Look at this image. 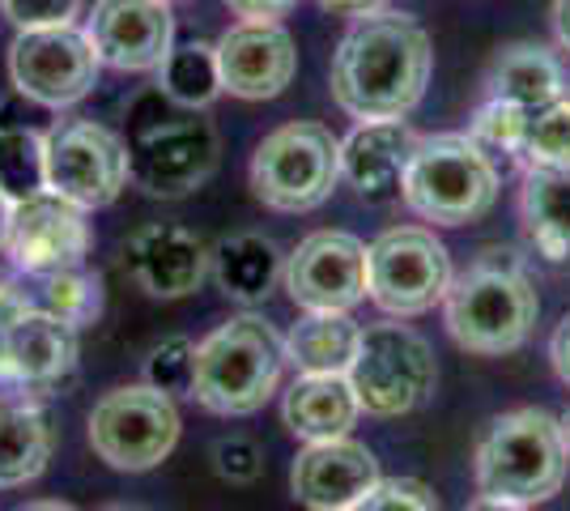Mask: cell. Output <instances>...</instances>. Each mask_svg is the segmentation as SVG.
Listing matches in <instances>:
<instances>
[{
	"instance_id": "obj_29",
	"label": "cell",
	"mask_w": 570,
	"mask_h": 511,
	"mask_svg": "<svg viewBox=\"0 0 570 511\" xmlns=\"http://www.w3.org/2000/svg\"><path fill=\"white\" fill-rule=\"evenodd\" d=\"M39 312L65 320L69 328H86L102 316V282L98 273H86V268H60V273H48L39 277V294L30 298Z\"/></svg>"
},
{
	"instance_id": "obj_2",
	"label": "cell",
	"mask_w": 570,
	"mask_h": 511,
	"mask_svg": "<svg viewBox=\"0 0 570 511\" xmlns=\"http://www.w3.org/2000/svg\"><path fill=\"white\" fill-rule=\"evenodd\" d=\"M537 316H541L537 286L520 252L511 247H485L460 277H452V291L443 298V320L452 341L481 358L520 350L532 337Z\"/></svg>"
},
{
	"instance_id": "obj_40",
	"label": "cell",
	"mask_w": 570,
	"mask_h": 511,
	"mask_svg": "<svg viewBox=\"0 0 570 511\" xmlns=\"http://www.w3.org/2000/svg\"><path fill=\"white\" fill-rule=\"evenodd\" d=\"M464 511H532L523 508V503H507V499H490V494H481L476 503H469Z\"/></svg>"
},
{
	"instance_id": "obj_17",
	"label": "cell",
	"mask_w": 570,
	"mask_h": 511,
	"mask_svg": "<svg viewBox=\"0 0 570 511\" xmlns=\"http://www.w3.org/2000/svg\"><path fill=\"white\" fill-rule=\"evenodd\" d=\"M124 273L149 298H188L209 273V247L179 222H145L124 244Z\"/></svg>"
},
{
	"instance_id": "obj_32",
	"label": "cell",
	"mask_w": 570,
	"mask_h": 511,
	"mask_svg": "<svg viewBox=\"0 0 570 511\" xmlns=\"http://www.w3.org/2000/svg\"><path fill=\"white\" fill-rule=\"evenodd\" d=\"M145 384L167 392L170 401L191 396V389H196V345L188 337H170L163 345H154L145 358Z\"/></svg>"
},
{
	"instance_id": "obj_12",
	"label": "cell",
	"mask_w": 570,
	"mask_h": 511,
	"mask_svg": "<svg viewBox=\"0 0 570 511\" xmlns=\"http://www.w3.org/2000/svg\"><path fill=\"white\" fill-rule=\"evenodd\" d=\"M128 146L95 120H60L48 132V188L81 209H102L128 188Z\"/></svg>"
},
{
	"instance_id": "obj_11",
	"label": "cell",
	"mask_w": 570,
	"mask_h": 511,
	"mask_svg": "<svg viewBox=\"0 0 570 511\" xmlns=\"http://www.w3.org/2000/svg\"><path fill=\"white\" fill-rule=\"evenodd\" d=\"M9 81L22 98L60 111L98 86V56L77 26L18 30L9 48Z\"/></svg>"
},
{
	"instance_id": "obj_5",
	"label": "cell",
	"mask_w": 570,
	"mask_h": 511,
	"mask_svg": "<svg viewBox=\"0 0 570 511\" xmlns=\"http://www.w3.org/2000/svg\"><path fill=\"white\" fill-rule=\"evenodd\" d=\"M401 200L434 226L481 222L499 200V163L469 132L422 137L404 170Z\"/></svg>"
},
{
	"instance_id": "obj_35",
	"label": "cell",
	"mask_w": 570,
	"mask_h": 511,
	"mask_svg": "<svg viewBox=\"0 0 570 511\" xmlns=\"http://www.w3.org/2000/svg\"><path fill=\"white\" fill-rule=\"evenodd\" d=\"M86 0H0L4 18L18 30H43V26H72Z\"/></svg>"
},
{
	"instance_id": "obj_38",
	"label": "cell",
	"mask_w": 570,
	"mask_h": 511,
	"mask_svg": "<svg viewBox=\"0 0 570 511\" xmlns=\"http://www.w3.org/2000/svg\"><path fill=\"white\" fill-rule=\"evenodd\" d=\"M324 13H336V18H366V13H380L387 9V0H315Z\"/></svg>"
},
{
	"instance_id": "obj_23",
	"label": "cell",
	"mask_w": 570,
	"mask_h": 511,
	"mask_svg": "<svg viewBox=\"0 0 570 511\" xmlns=\"http://www.w3.org/2000/svg\"><path fill=\"white\" fill-rule=\"evenodd\" d=\"M56 431L39 401L0 396V490L35 482L51 461Z\"/></svg>"
},
{
	"instance_id": "obj_27",
	"label": "cell",
	"mask_w": 570,
	"mask_h": 511,
	"mask_svg": "<svg viewBox=\"0 0 570 511\" xmlns=\"http://www.w3.org/2000/svg\"><path fill=\"white\" fill-rule=\"evenodd\" d=\"M0 193L13 205L48 193V132L22 120H0Z\"/></svg>"
},
{
	"instance_id": "obj_34",
	"label": "cell",
	"mask_w": 570,
	"mask_h": 511,
	"mask_svg": "<svg viewBox=\"0 0 570 511\" xmlns=\"http://www.w3.org/2000/svg\"><path fill=\"white\" fill-rule=\"evenodd\" d=\"M214 469L217 478L235 482V487H247L264 473V452L256 439L247 435H226L214 443Z\"/></svg>"
},
{
	"instance_id": "obj_33",
	"label": "cell",
	"mask_w": 570,
	"mask_h": 511,
	"mask_svg": "<svg viewBox=\"0 0 570 511\" xmlns=\"http://www.w3.org/2000/svg\"><path fill=\"white\" fill-rule=\"evenodd\" d=\"M350 511H443L439 494L417 478H383L362 503Z\"/></svg>"
},
{
	"instance_id": "obj_39",
	"label": "cell",
	"mask_w": 570,
	"mask_h": 511,
	"mask_svg": "<svg viewBox=\"0 0 570 511\" xmlns=\"http://www.w3.org/2000/svg\"><path fill=\"white\" fill-rule=\"evenodd\" d=\"M553 35H558V43L570 51V0H553Z\"/></svg>"
},
{
	"instance_id": "obj_28",
	"label": "cell",
	"mask_w": 570,
	"mask_h": 511,
	"mask_svg": "<svg viewBox=\"0 0 570 511\" xmlns=\"http://www.w3.org/2000/svg\"><path fill=\"white\" fill-rule=\"evenodd\" d=\"M158 90L184 107V111H200L222 95V73H217V43H179L158 69Z\"/></svg>"
},
{
	"instance_id": "obj_20",
	"label": "cell",
	"mask_w": 570,
	"mask_h": 511,
	"mask_svg": "<svg viewBox=\"0 0 570 511\" xmlns=\"http://www.w3.org/2000/svg\"><path fill=\"white\" fill-rule=\"evenodd\" d=\"M417 141L422 137L404 120H362L341 141V179H350V188L371 205L396 200Z\"/></svg>"
},
{
	"instance_id": "obj_31",
	"label": "cell",
	"mask_w": 570,
	"mask_h": 511,
	"mask_svg": "<svg viewBox=\"0 0 570 511\" xmlns=\"http://www.w3.org/2000/svg\"><path fill=\"white\" fill-rule=\"evenodd\" d=\"M528 120H532V111H528V107H515V102L490 98V102L473 116L469 137H473L476 146L485 149L490 158H494V154H511V158H520L523 137H528Z\"/></svg>"
},
{
	"instance_id": "obj_30",
	"label": "cell",
	"mask_w": 570,
	"mask_h": 511,
	"mask_svg": "<svg viewBox=\"0 0 570 511\" xmlns=\"http://www.w3.org/2000/svg\"><path fill=\"white\" fill-rule=\"evenodd\" d=\"M520 163L528 167H570V98L532 111Z\"/></svg>"
},
{
	"instance_id": "obj_25",
	"label": "cell",
	"mask_w": 570,
	"mask_h": 511,
	"mask_svg": "<svg viewBox=\"0 0 570 511\" xmlns=\"http://www.w3.org/2000/svg\"><path fill=\"white\" fill-rule=\"evenodd\" d=\"M520 214L532 247L546 261L570 256V167H528Z\"/></svg>"
},
{
	"instance_id": "obj_8",
	"label": "cell",
	"mask_w": 570,
	"mask_h": 511,
	"mask_svg": "<svg viewBox=\"0 0 570 511\" xmlns=\"http://www.w3.org/2000/svg\"><path fill=\"white\" fill-rule=\"evenodd\" d=\"M452 256L443 239H434L426 226H396L383 230L366 247V282L371 303L396 320L422 316L439 307L452 291Z\"/></svg>"
},
{
	"instance_id": "obj_18",
	"label": "cell",
	"mask_w": 570,
	"mask_h": 511,
	"mask_svg": "<svg viewBox=\"0 0 570 511\" xmlns=\"http://www.w3.org/2000/svg\"><path fill=\"white\" fill-rule=\"evenodd\" d=\"M383 482L380 461L366 443L354 439H324L307 443L289 469L294 499L311 511H350Z\"/></svg>"
},
{
	"instance_id": "obj_44",
	"label": "cell",
	"mask_w": 570,
	"mask_h": 511,
	"mask_svg": "<svg viewBox=\"0 0 570 511\" xmlns=\"http://www.w3.org/2000/svg\"><path fill=\"white\" fill-rule=\"evenodd\" d=\"M167 4H170V0H167Z\"/></svg>"
},
{
	"instance_id": "obj_1",
	"label": "cell",
	"mask_w": 570,
	"mask_h": 511,
	"mask_svg": "<svg viewBox=\"0 0 570 511\" xmlns=\"http://www.w3.org/2000/svg\"><path fill=\"white\" fill-rule=\"evenodd\" d=\"M430 35L409 13H366L333 51V98L354 120H404L430 86Z\"/></svg>"
},
{
	"instance_id": "obj_41",
	"label": "cell",
	"mask_w": 570,
	"mask_h": 511,
	"mask_svg": "<svg viewBox=\"0 0 570 511\" xmlns=\"http://www.w3.org/2000/svg\"><path fill=\"white\" fill-rule=\"evenodd\" d=\"M9 226H13V200L0 193V247L9 244Z\"/></svg>"
},
{
	"instance_id": "obj_24",
	"label": "cell",
	"mask_w": 570,
	"mask_h": 511,
	"mask_svg": "<svg viewBox=\"0 0 570 511\" xmlns=\"http://www.w3.org/2000/svg\"><path fill=\"white\" fill-rule=\"evenodd\" d=\"M362 345V324L350 312H307L285 337V358L298 375H350Z\"/></svg>"
},
{
	"instance_id": "obj_15",
	"label": "cell",
	"mask_w": 570,
	"mask_h": 511,
	"mask_svg": "<svg viewBox=\"0 0 570 511\" xmlns=\"http://www.w3.org/2000/svg\"><path fill=\"white\" fill-rule=\"evenodd\" d=\"M86 39L98 65L119 73L163 69L175 48V18L167 0H95Z\"/></svg>"
},
{
	"instance_id": "obj_19",
	"label": "cell",
	"mask_w": 570,
	"mask_h": 511,
	"mask_svg": "<svg viewBox=\"0 0 570 511\" xmlns=\"http://www.w3.org/2000/svg\"><path fill=\"white\" fill-rule=\"evenodd\" d=\"M222 90L235 98H277L298 73V51L282 22H238L217 39Z\"/></svg>"
},
{
	"instance_id": "obj_22",
	"label": "cell",
	"mask_w": 570,
	"mask_h": 511,
	"mask_svg": "<svg viewBox=\"0 0 570 511\" xmlns=\"http://www.w3.org/2000/svg\"><path fill=\"white\" fill-rule=\"evenodd\" d=\"M567 65L549 48H541V43H511V48H502L499 60L485 73L490 98L515 102V107H528V111H541L549 102L567 98Z\"/></svg>"
},
{
	"instance_id": "obj_43",
	"label": "cell",
	"mask_w": 570,
	"mask_h": 511,
	"mask_svg": "<svg viewBox=\"0 0 570 511\" xmlns=\"http://www.w3.org/2000/svg\"><path fill=\"white\" fill-rule=\"evenodd\" d=\"M558 422H562V439H567V452H570V410L562 417H558Z\"/></svg>"
},
{
	"instance_id": "obj_21",
	"label": "cell",
	"mask_w": 570,
	"mask_h": 511,
	"mask_svg": "<svg viewBox=\"0 0 570 511\" xmlns=\"http://www.w3.org/2000/svg\"><path fill=\"white\" fill-rule=\"evenodd\" d=\"M282 417L289 435L303 443L345 439L362 417L350 375H298L282 401Z\"/></svg>"
},
{
	"instance_id": "obj_7",
	"label": "cell",
	"mask_w": 570,
	"mask_h": 511,
	"mask_svg": "<svg viewBox=\"0 0 570 511\" xmlns=\"http://www.w3.org/2000/svg\"><path fill=\"white\" fill-rule=\"evenodd\" d=\"M350 384L357 392L362 414H413L434 396V384H439L434 350L409 324H396V320L371 324V328H362V345H357V358L350 366Z\"/></svg>"
},
{
	"instance_id": "obj_10",
	"label": "cell",
	"mask_w": 570,
	"mask_h": 511,
	"mask_svg": "<svg viewBox=\"0 0 570 511\" xmlns=\"http://www.w3.org/2000/svg\"><path fill=\"white\" fill-rule=\"evenodd\" d=\"M217 132L196 116H158L128 141V175L149 196H188L217 170Z\"/></svg>"
},
{
	"instance_id": "obj_37",
	"label": "cell",
	"mask_w": 570,
	"mask_h": 511,
	"mask_svg": "<svg viewBox=\"0 0 570 511\" xmlns=\"http://www.w3.org/2000/svg\"><path fill=\"white\" fill-rule=\"evenodd\" d=\"M549 363L558 371V380L570 389V312L562 316V324L553 328V337H549Z\"/></svg>"
},
{
	"instance_id": "obj_14",
	"label": "cell",
	"mask_w": 570,
	"mask_h": 511,
	"mask_svg": "<svg viewBox=\"0 0 570 511\" xmlns=\"http://www.w3.org/2000/svg\"><path fill=\"white\" fill-rule=\"evenodd\" d=\"M90 244H95V235H90L86 209L65 200L60 193L48 188V193L13 205V226H9L4 252L30 277H48L60 268L86 265Z\"/></svg>"
},
{
	"instance_id": "obj_36",
	"label": "cell",
	"mask_w": 570,
	"mask_h": 511,
	"mask_svg": "<svg viewBox=\"0 0 570 511\" xmlns=\"http://www.w3.org/2000/svg\"><path fill=\"white\" fill-rule=\"evenodd\" d=\"M226 9L243 22H282L298 9V0H226Z\"/></svg>"
},
{
	"instance_id": "obj_26",
	"label": "cell",
	"mask_w": 570,
	"mask_h": 511,
	"mask_svg": "<svg viewBox=\"0 0 570 511\" xmlns=\"http://www.w3.org/2000/svg\"><path fill=\"white\" fill-rule=\"evenodd\" d=\"M209 268L222 294H230L238 303H261L282 282L285 256L264 235H230L209 252Z\"/></svg>"
},
{
	"instance_id": "obj_13",
	"label": "cell",
	"mask_w": 570,
	"mask_h": 511,
	"mask_svg": "<svg viewBox=\"0 0 570 511\" xmlns=\"http://www.w3.org/2000/svg\"><path fill=\"white\" fill-rule=\"evenodd\" d=\"M289 298L303 312H354L366 298V244L350 230H315L285 256Z\"/></svg>"
},
{
	"instance_id": "obj_42",
	"label": "cell",
	"mask_w": 570,
	"mask_h": 511,
	"mask_svg": "<svg viewBox=\"0 0 570 511\" xmlns=\"http://www.w3.org/2000/svg\"><path fill=\"white\" fill-rule=\"evenodd\" d=\"M22 511H77V508L60 503V499H35V503H26Z\"/></svg>"
},
{
	"instance_id": "obj_9",
	"label": "cell",
	"mask_w": 570,
	"mask_h": 511,
	"mask_svg": "<svg viewBox=\"0 0 570 511\" xmlns=\"http://www.w3.org/2000/svg\"><path fill=\"white\" fill-rule=\"evenodd\" d=\"M179 443V410L167 392L132 384L107 392L90 414V448L119 473L158 469Z\"/></svg>"
},
{
	"instance_id": "obj_3",
	"label": "cell",
	"mask_w": 570,
	"mask_h": 511,
	"mask_svg": "<svg viewBox=\"0 0 570 511\" xmlns=\"http://www.w3.org/2000/svg\"><path fill=\"white\" fill-rule=\"evenodd\" d=\"M570 452L562 439V422L541 410L523 405L490 422V431L476 443V490L507 503H546L567 482Z\"/></svg>"
},
{
	"instance_id": "obj_16",
	"label": "cell",
	"mask_w": 570,
	"mask_h": 511,
	"mask_svg": "<svg viewBox=\"0 0 570 511\" xmlns=\"http://www.w3.org/2000/svg\"><path fill=\"white\" fill-rule=\"evenodd\" d=\"M77 375V328L30 307L4 333L0 389L4 392H60Z\"/></svg>"
},
{
	"instance_id": "obj_6",
	"label": "cell",
	"mask_w": 570,
	"mask_h": 511,
	"mask_svg": "<svg viewBox=\"0 0 570 511\" xmlns=\"http://www.w3.org/2000/svg\"><path fill=\"white\" fill-rule=\"evenodd\" d=\"M341 179V141L324 124L294 120L264 137L252 154V193L277 214H311Z\"/></svg>"
},
{
	"instance_id": "obj_4",
	"label": "cell",
	"mask_w": 570,
	"mask_h": 511,
	"mask_svg": "<svg viewBox=\"0 0 570 511\" xmlns=\"http://www.w3.org/2000/svg\"><path fill=\"white\" fill-rule=\"evenodd\" d=\"M285 337L261 316H235L196 345L191 396L222 417H247L264 410L285 371Z\"/></svg>"
}]
</instances>
